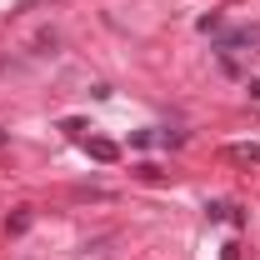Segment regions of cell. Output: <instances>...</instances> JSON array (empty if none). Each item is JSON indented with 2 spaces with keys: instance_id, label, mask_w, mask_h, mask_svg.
<instances>
[{
  "instance_id": "1",
  "label": "cell",
  "mask_w": 260,
  "mask_h": 260,
  "mask_svg": "<svg viewBox=\"0 0 260 260\" xmlns=\"http://www.w3.org/2000/svg\"><path fill=\"white\" fill-rule=\"evenodd\" d=\"M85 155L100 160V165H110V160H120V145L115 140H85Z\"/></svg>"
},
{
  "instance_id": "3",
  "label": "cell",
  "mask_w": 260,
  "mask_h": 260,
  "mask_svg": "<svg viewBox=\"0 0 260 260\" xmlns=\"http://www.w3.org/2000/svg\"><path fill=\"white\" fill-rule=\"evenodd\" d=\"M30 220H35L30 210H15V215H10V225H5V230H10V235H25V230H30Z\"/></svg>"
},
{
  "instance_id": "2",
  "label": "cell",
  "mask_w": 260,
  "mask_h": 260,
  "mask_svg": "<svg viewBox=\"0 0 260 260\" xmlns=\"http://www.w3.org/2000/svg\"><path fill=\"white\" fill-rule=\"evenodd\" d=\"M225 155L235 165H260V140H240V145H230Z\"/></svg>"
}]
</instances>
